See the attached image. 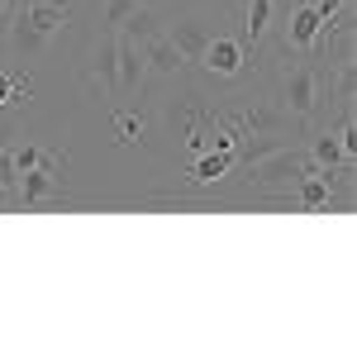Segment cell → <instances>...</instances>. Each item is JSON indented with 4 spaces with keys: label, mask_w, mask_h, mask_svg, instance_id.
<instances>
[{
    "label": "cell",
    "mask_w": 357,
    "mask_h": 357,
    "mask_svg": "<svg viewBox=\"0 0 357 357\" xmlns=\"http://www.w3.org/2000/svg\"><path fill=\"white\" fill-rule=\"evenodd\" d=\"M272 5L276 0H248V43H257L262 33H267V20H272Z\"/></svg>",
    "instance_id": "15"
},
{
    "label": "cell",
    "mask_w": 357,
    "mask_h": 357,
    "mask_svg": "<svg viewBox=\"0 0 357 357\" xmlns=\"http://www.w3.org/2000/svg\"><path fill=\"white\" fill-rule=\"evenodd\" d=\"M0 15H5V0H0Z\"/></svg>",
    "instance_id": "26"
},
{
    "label": "cell",
    "mask_w": 357,
    "mask_h": 357,
    "mask_svg": "<svg viewBox=\"0 0 357 357\" xmlns=\"http://www.w3.org/2000/svg\"><path fill=\"white\" fill-rule=\"evenodd\" d=\"M114 33H119V38H129V43H148V38H158V33H162L158 5H134V15L114 29Z\"/></svg>",
    "instance_id": "11"
},
{
    "label": "cell",
    "mask_w": 357,
    "mask_h": 357,
    "mask_svg": "<svg viewBox=\"0 0 357 357\" xmlns=\"http://www.w3.org/2000/svg\"><path fill=\"white\" fill-rule=\"evenodd\" d=\"M310 158H305L301 148H276V153H267V158H257V162L243 167V181L252 186V191H291L296 181H301L305 172H310Z\"/></svg>",
    "instance_id": "1"
},
{
    "label": "cell",
    "mask_w": 357,
    "mask_h": 357,
    "mask_svg": "<svg viewBox=\"0 0 357 357\" xmlns=\"http://www.w3.org/2000/svg\"><path fill=\"white\" fill-rule=\"evenodd\" d=\"M114 67H119V33L114 29H100L96 43H91V53H86V77L100 82L105 96H114Z\"/></svg>",
    "instance_id": "3"
},
{
    "label": "cell",
    "mask_w": 357,
    "mask_h": 357,
    "mask_svg": "<svg viewBox=\"0 0 357 357\" xmlns=\"http://www.w3.org/2000/svg\"><path fill=\"white\" fill-rule=\"evenodd\" d=\"M229 162H234V148H220L215 158H200V162L191 167V181H200V186H205V181H220L224 172H229Z\"/></svg>",
    "instance_id": "14"
},
{
    "label": "cell",
    "mask_w": 357,
    "mask_h": 357,
    "mask_svg": "<svg viewBox=\"0 0 357 357\" xmlns=\"http://www.w3.org/2000/svg\"><path fill=\"white\" fill-rule=\"evenodd\" d=\"M276 148H286V134H262V138H248L243 143V167L248 162H257V158H267V153H276Z\"/></svg>",
    "instance_id": "16"
},
{
    "label": "cell",
    "mask_w": 357,
    "mask_h": 357,
    "mask_svg": "<svg viewBox=\"0 0 357 357\" xmlns=\"http://www.w3.org/2000/svg\"><path fill=\"white\" fill-rule=\"evenodd\" d=\"M248 124H257V129H267V134H286V129H291V114L286 110H252Z\"/></svg>",
    "instance_id": "17"
},
{
    "label": "cell",
    "mask_w": 357,
    "mask_h": 357,
    "mask_svg": "<svg viewBox=\"0 0 357 357\" xmlns=\"http://www.w3.org/2000/svg\"><path fill=\"white\" fill-rule=\"evenodd\" d=\"M314 167H343V162H353L348 153H343V143H338V134L333 129H324V134H314L310 138V153H305Z\"/></svg>",
    "instance_id": "13"
},
{
    "label": "cell",
    "mask_w": 357,
    "mask_h": 357,
    "mask_svg": "<svg viewBox=\"0 0 357 357\" xmlns=\"http://www.w3.org/2000/svg\"><path fill=\"white\" fill-rule=\"evenodd\" d=\"M29 96V82H15L10 72H0V105H10V100H24Z\"/></svg>",
    "instance_id": "20"
},
{
    "label": "cell",
    "mask_w": 357,
    "mask_h": 357,
    "mask_svg": "<svg viewBox=\"0 0 357 357\" xmlns=\"http://www.w3.org/2000/svg\"><path fill=\"white\" fill-rule=\"evenodd\" d=\"M114 134H119V143H138L143 138V119L138 114H114Z\"/></svg>",
    "instance_id": "18"
},
{
    "label": "cell",
    "mask_w": 357,
    "mask_h": 357,
    "mask_svg": "<svg viewBox=\"0 0 357 357\" xmlns=\"http://www.w3.org/2000/svg\"><path fill=\"white\" fill-rule=\"evenodd\" d=\"M138 48H143V62H148V72H158V77H181L186 57L172 48V38H167V33L148 38V43H138Z\"/></svg>",
    "instance_id": "7"
},
{
    "label": "cell",
    "mask_w": 357,
    "mask_h": 357,
    "mask_svg": "<svg viewBox=\"0 0 357 357\" xmlns=\"http://www.w3.org/2000/svg\"><path fill=\"white\" fill-rule=\"evenodd\" d=\"M0 186H5V191H15V195H20V167H15V158H10V148L0 153Z\"/></svg>",
    "instance_id": "21"
},
{
    "label": "cell",
    "mask_w": 357,
    "mask_h": 357,
    "mask_svg": "<svg viewBox=\"0 0 357 357\" xmlns=\"http://www.w3.org/2000/svg\"><path fill=\"white\" fill-rule=\"evenodd\" d=\"M15 129H20V114L0 105V153H5V148H15Z\"/></svg>",
    "instance_id": "23"
},
{
    "label": "cell",
    "mask_w": 357,
    "mask_h": 357,
    "mask_svg": "<svg viewBox=\"0 0 357 357\" xmlns=\"http://www.w3.org/2000/svg\"><path fill=\"white\" fill-rule=\"evenodd\" d=\"M148 82V62H143V48L119 38V67H114V96H134L138 86Z\"/></svg>",
    "instance_id": "5"
},
{
    "label": "cell",
    "mask_w": 357,
    "mask_h": 357,
    "mask_svg": "<svg viewBox=\"0 0 357 357\" xmlns=\"http://www.w3.org/2000/svg\"><path fill=\"white\" fill-rule=\"evenodd\" d=\"M162 33L172 38V48L186 57V62H200V57H205V48H210V38H215L205 20H176V24L162 29Z\"/></svg>",
    "instance_id": "4"
},
{
    "label": "cell",
    "mask_w": 357,
    "mask_h": 357,
    "mask_svg": "<svg viewBox=\"0 0 357 357\" xmlns=\"http://www.w3.org/2000/svg\"><path fill=\"white\" fill-rule=\"evenodd\" d=\"M319 38V15L314 5H296L291 10V24H286V48H310Z\"/></svg>",
    "instance_id": "12"
},
{
    "label": "cell",
    "mask_w": 357,
    "mask_h": 357,
    "mask_svg": "<svg viewBox=\"0 0 357 357\" xmlns=\"http://www.w3.org/2000/svg\"><path fill=\"white\" fill-rule=\"evenodd\" d=\"M134 15V0H105V29H119Z\"/></svg>",
    "instance_id": "19"
},
{
    "label": "cell",
    "mask_w": 357,
    "mask_h": 357,
    "mask_svg": "<svg viewBox=\"0 0 357 357\" xmlns=\"http://www.w3.org/2000/svg\"><path fill=\"white\" fill-rule=\"evenodd\" d=\"M281 110L291 119H314V110H319V67H310V62L286 67V77H281Z\"/></svg>",
    "instance_id": "2"
},
{
    "label": "cell",
    "mask_w": 357,
    "mask_h": 357,
    "mask_svg": "<svg viewBox=\"0 0 357 357\" xmlns=\"http://www.w3.org/2000/svg\"><path fill=\"white\" fill-rule=\"evenodd\" d=\"M24 15L38 33H53V29H62L72 20V5L67 0H24Z\"/></svg>",
    "instance_id": "10"
},
{
    "label": "cell",
    "mask_w": 357,
    "mask_h": 357,
    "mask_svg": "<svg viewBox=\"0 0 357 357\" xmlns=\"http://www.w3.org/2000/svg\"><path fill=\"white\" fill-rule=\"evenodd\" d=\"M200 62H205L215 77H238L243 62H248V53H243V43H234V38H210V48H205Z\"/></svg>",
    "instance_id": "6"
},
{
    "label": "cell",
    "mask_w": 357,
    "mask_h": 357,
    "mask_svg": "<svg viewBox=\"0 0 357 357\" xmlns=\"http://www.w3.org/2000/svg\"><path fill=\"white\" fill-rule=\"evenodd\" d=\"M43 43H48V33H38V29L29 24V15L20 10L15 24H10V57L15 62H33V57L43 53Z\"/></svg>",
    "instance_id": "9"
},
{
    "label": "cell",
    "mask_w": 357,
    "mask_h": 357,
    "mask_svg": "<svg viewBox=\"0 0 357 357\" xmlns=\"http://www.w3.org/2000/svg\"><path fill=\"white\" fill-rule=\"evenodd\" d=\"M57 191H62V176H57L53 167L20 172V200H24V205H43V200H53Z\"/></svg>",
    "instance_id": "8"
},
{
    "label": "cell",
    "mask_w": 357,
    "mask_h": 357,
    "mask_svg": "<svg viewBox=\"0 0 357 357\" xmlns=\"http://www.w3.org/2000/svg\"><path fill=\"white\" fill-rule=\"evenodd\" d=\"M10 158H15V167H20V172H33V167H43V153H38L33 143H24V148H10Z\"/></svg>",
    "instance_id": "22"
},
{
    "label": "cell",
    "mask_w": 357,
    "mask_h": 357,
    "mask_svg": "<svg viewBox=\"0 0 357 357\" xmlns=\"http://www.w3.org/2000/svg\"><path fill=\"white\" fill-rule=\"evenodd\" d=\"M343 5H353V0H314V15H319V20H329V15H338Z\"/></svg>",
    "instance_id": "24"
},
{
    "label": "cell",
    "mask_w": 357,
    "mask_h": 357,
    "mask_svg": "<svg viewBox=\"0 0 357 357\" xmlns=\"http://www.w3.org/2000/svg\"><path fill=\"white\" fill-rule=\"evenodd\" d=\"M134 5H158V0H134Z\"/></svg>",
    "instance_id": "25"
}]
</instances>
